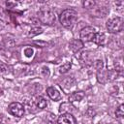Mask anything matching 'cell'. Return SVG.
Here are the masks:
<instances>
[{
  "label": "cell",
  "instance_id": "18",
  "mask_svg": "<svg viewBox=\"0 0 124 124\" xmlns=\"http://www.w3.org/2000/svg\"><path fill=\"white\" fill-rule=\"evenodd\" d=\"M94 66H95V68H96L98 71H100V70L102 69V67H103V62H102V60H96L95 63H94Z\"/></svg>",
  "mask_w": 124,
  "mask_h": 124
},
{
  "label": "cell",
  "instance_id": "2",
  "mask_svg": "<svg viewBox=\"0 0 124 124\" xmlns=\"http://www.w3.org/2000/svg\"><path fill=\"white\" fill-rule=\"evenodd\" d=\"M39 20L46 25H52L55 22V14L50 9H41L38 12Z\"/></svg>",
  "mask_w": 124,
  "mask_h": 124
},
{
  "label": "cell",
  "instance_id": "20",
  "mask_svg": "<svg viewBox=\"0 0 124 124\" xmlns=\"http://www.w3.org/2000/svg\"><path fill=\"white\" fill-rule=\"evenodd\" d=\"M7 72V68L6 66L0 61V73H6Z\"/></svg>",
  "mask_w": 124,
  "mask_h": 124
},
{
  "label": "cell",
  "instance_id": "14",
  "mask_svg": "<svg viewBox=\"0 0 124 124\" xmlns=\"http://www.w3.org/2000/svg\"><path fill=\"white\" fill-rule=\"evenodd\" d=\"M45 123L46 124H54L55 121V115L52 113H46L45 115Z\"/></svg>",
  "mask_w": 124,
  "mask_h": 124
},
{
  "label": "cell",
  "instance_id": "13",
  "mask_svg": "<svg viewBox=\"0 0 124 124\" xmlns=\"http://www.w3.org/2000/svg\"><path fill=\"white\" fill-rule=\"evenodd\" d=\"M36 106L39 108H46V106H47V102L46 99H44L43 97H39L37 98V101H36Z\"/></svg>",
  "mask_w": 124,
  "mask_h": 124
},
{
  "label": "cell",
  "instance_id": "4",
  "mask_svg": "<svg viewBox=\"0 0 124 124\" xmlns=\"http://www.w3.org/2000/svg\"><path fill=\"white\" fill-rule=\"evenodd\" d=\"M96 29L92 26H86L84 28L81 29L80 31V41L83 42H91L93 41L95 34H96Z\"/></svg>",
  "mask_w": 124,
  "mask_h": 124
},
{
  "label": "cell",
  "instance_id": "17",
  "mask_svg": "<svg viewBox=\"0 0 124 124\" xmlns=\"http://www.w3.org/2000/svg\"><path fill=\"white\" fill-rule=\"evenodd\" d=\"M94 5H95L94 1H88V0L83 1V7L84 8H92Z\"/></svg>",
  "mask_w": 124,
  "mask_h": 124
},
{
  "label": "cell",
  "instance_id": "12",
  "mask_svg": "<svg viewBox=\"0 0 124 124\" xmlns=\"http://www.w3.org/2000/svg\"><path fill=\"white\" fill-rule=\"evenodd\" d=\"M75 83H76V81H75V79L73 78H66V79H64V81H63V85H61V86H63L65 89H71L72 87H74L75 86Z\"/></svg>",
  "mask_w": 124,
  "mask_h": 124
},
{
  "label": "cell",
  "instance_id": "7",
  "mask_svg": "<svg viewBox=\"0 0 124 124\" xmlns=\"http://www.w3.org/2000/svg\"><path fill=\"white\" fill-rule=\"evenodd\" d=\"M75 111V107L72 105V103L70 102H65V103H62L59 107V112L62 114V113H71Z\"/></svg>",
  "mask_w": 124,
  "mask_h": 124
},
{
  "label": "cell",
  "instance_id": "21",
  "mask_svg": "<svg viewBox=\"0 0 124 124\" xmlns=\"http://www.w3.org/2000/svg\"><path fill=\"white\" fill-rule=\"evenodd\" d=\"M0 23H1V20H0Z\"/></svg>",
  "mask_w": 124,
  "mask_h": 124
},
{
  "label": "cell",
  "instance_id": "8",
  "mask_svg": "<svg viewBox=\"0 0 124 124\" xmlns=\"http://www.w3.org/2000/svg\"><path fill=\"white\" fill-rule=\"evenodd\" d=\"M46 93H47L48 97H49L51 100H53V101H58V100L61 99V95H60L59 91H58L56 88L52 87V86H50V87H48V88L46 89Z\"/></svg>",
  "mask_w": 124,
  "mask_h": 124
},
{
  "label": "cell",
  "instance_id": "10",
  "mask_svg": "<svg viewBox=\"0 0 124 124\" xmlns=\"http://www.w3.org/2000/svg\"><path fill=\"white\" fill-rule=\"evenodd\" d=\"M84 98V93L82 91H77V92H73L70 96H69V102H76V101H81Z\"/></svg>",
  "mask_w": 124,
  "mask_h": 124
},
{
  "label": "cell",
  "instance_id": "19",
  "mask_svg": "<svg viewBox=\"0 0 124 124\" xmlns=\"http://www.w3.org/2000/svg\"><path fill=\"white\" fill-rule=\"evenodd\" d=\"M24 53H25V55H26L27 57H30V56H32V54H33V49L30 48V47H28V48L25 49Z\"/></svg>",
  "mask_w": 124,
  "mask_h": 124
},
{
  "label": "cell",
  "instance_id": "3",
  "mask_svg": "<svg viewBox=\"0 0 124 124\" xmlns=\"http://www.w3.org/2000/svg\"><path fill=\"white\" fill-rule=\"evenodd\" d=\"M107 29L110 33H117L123 29V18L116 16L110 18L107 22Z\"/></svg>",
  "mask_w": 124,
  "mask_h": 124
},
{
  "label": "cell",
  "instance_id": "9",
  "mask_svg": "<svg viewBox=\"0 0 124 124\" xmlns=\"http://www.w3.org/2000/svg\"><path fill=\"white\" fill-rule=\"evenodd\" d=\"M69 47H70L74 52H78V51H79V50L83 47V43H82L80 40L75 39V40H72V41L70 42Z\"/></svg>",
  "mask_w": 124,
  "mask_h": 124
},
{
  "label": "cell",
  "instance_id": "5",
  "mask_svg": "<svg viewBox=\"0 0 124 124\" xmlns=\"http://www.w3.org/2000/svg\"><path fill=\"white\" fill-rule=\"evenodd\" d=\"M8 110L11 114L16 117H21L24 114V107L20 103H17V102L11 103L8 107Z\"/></svg>",
  "mask_w": 124,
  "mask_h": 124
},
{
  "label": "cell",
  "instance_id": "15",
  "mask_svg": "<svg viewBox=\"0 0 124 124\" xmlns=\"http://www.w3.org/2000/svg\"><path fill=\"white\" fill-rule=\"evenodd\" d=\"M70 69H71V63L70 62H66V63H64L63 65H61L59 67V72L61 74H64V73H67Z\"/></svg>",
  "mask_w": 124,
  "mask_h": 124
},
{
  "label": "cell",
  "instance_id": "16",
  "mask_svg": "<svg viewBox=\"0 0 124 124\" xmlns=\"http://www.w3.org/2000/svg\"><path fill=\"white\" fill-rule=\"evenodd\" d=\"M115 115L117 117H123L124 115V106L123 105H120L117 108H116V111H115Z\"/></svg>",
  "mask_w": 124,
  "mask_h": 124
},
{
  "label": "cell",
  "instance_id": "1",
  "mask_svg": "<svg viewBox=\"0 0 124 124\" xmlns=\"http://www.w3.org/2000/svg\"><path fill=\"white\" fill-rule=\"evenodd\" d=\"M77 19H78V13L73 9H67L63 11L59 16L60 23L66 28L72 27L76 23Z\"/></svg>",
  "mask_w": 124,
  "mask_h": 124
},
{
  "label": "cell",
  "instance_id": "6",
  "mask_svg": "<svg viewBox=\"0 0 124 124\" xmlns=\"http://www.w3.org/2000/svg\"><path fill=\"white\" fill-rule=\"evenodd\" d=\"M57 124H77V120L71 113H62L57 118Z\"/></svg>",
  "mask_w": 124,
  "mask_h": 124
},
{
  "label": "cell",
  "instance_id": "11",
  "mask_svg": "<svg viewBox=\"0 0 124 124\" xmlns=\"http://www.w3.org/2000/svg\"><path fill=\"white\" fill-rule=\"evenodd\" d=\"M93 42L98 46H103L106 42V35L104 33H98L96 32L95 37L93 39Z\"/></svg>",
  "mask_w": 124,
  "mask_h": 124
}]
</instances>
